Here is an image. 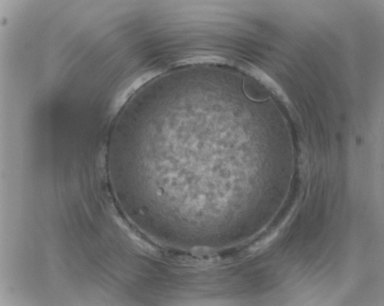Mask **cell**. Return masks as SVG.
<instances>
[{
    "label": "cell",
    "mask_w": 384,
    "mask_h": 306,
    "mask_svg": "<svg viewBox=\"0 0 384 306\" xmlns=\"http://www.w3.org/2000/svg\"><path fill=\"white\" fill-rule=\"evenodd\" d=\"M159 73V71H149L136 78L125 86L116 95L115 100L113 101L112 108L113 115H116L127 103V101L134 95L141 87L149 82Z\"/></svg>",
    "instance_id": "6da1fadb"
},
{
    "label": "cell",
    "mask_w": 384,
    "mask_h": 306,
    "mask_svg": "<svg viewBox=\"0 0 384 306\" xmlns=\"http://www.w3.org/2000/svg\"><path fill=\"white\" fill-rule=\"evenodd\" d=\"M276 235H271L270 237H268V238H267L263 240V241L258 242L256 245H255L254 246V247L253 248L254 250H258V249H259L260 248H262V247H264L266 244H268V243L271 241L274 238V237H275Z\"/></svg>",
    "instance_id": "7a4b0ae2"
}]
</instances>
